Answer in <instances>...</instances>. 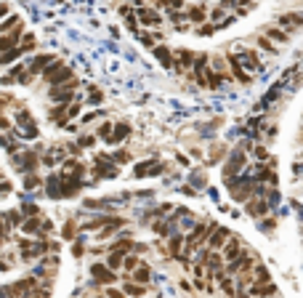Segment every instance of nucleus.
<instances>
[{
    "mask_svg": "<svg viewBox=\"0 0 303 298\" xmlns=\"http://www.w3.org/2000/svg\"><path fill=\"white\" fill-rule=\"evenodd\" d=\"M53 62H56V56H53V53H38V56H32L29 62H27V69H29L35 77H38V75H43Z\"/></svg>",
    "mask_w": 303,
    "mask_h": 298,
    "instance_id": "7",
    "label": "nucleus"
},
{
    "mask_svg": "<svg viewBox=\"0 0 303 298\" xmlns=\"http://www.w3.org/2000/svg\"><path fill=\"white\" fill-rule=\"evenodd\" d=\"M107 298H128V295H125V290H114V288H109V290H107Z\"/></svg>",
    "mask_w": 303,
    "mask_h": 298,
    "instance_id": "47",
    "label": "nucleus"
},
{
    "mask_svg": "<svg viewBox=\"0 0 303 298\" xmlns=\"http://www.w3.org/2000/svg\"><path fill=\"white\" fill-rule=\"evenodd\" d=\"M6 221H8V226L14 229V226H21L27 219H24V210H6Z\"/></svg>",
    "mask_w": 303,
    "mask_h": 298,
    "instance_id": "29",
    "label": "nucleus"
},
{
    "mask_svg": "<svg viewBox=\"0 0 303 298\" xmlns=\"http://www.w3.org/2000/svg\"><path fill=\"white\" fill-rule=\"evenodd\" d=\"M27 72V62L24 64H16V67H11L8 72L0 77V86H14V83H19L21 80V75Z\"/></svg>",
    "mask_w": 303,
    "mask_h": 298,
    "instance_id": "16",
    "label": "nucleus"
},
{
    "mask_svg": "<svg viewBox=\"0 0 303 298\" xmlns=\"http://www.w3.org/2000/svg\"><path fill=\"white\" fill-rule=\"evenodd\" d=\"M43 162H45V165H53L56 160H53V154H45V157H43Z\"/></svg>",
    "mask_w": 303,
    "mask_h": 298,
    "instance_id": "56",
    "label": "nucleus"
},
{
    "mask_svg": "<svg viewBox=\"0 0 303 298\" xmlns=\"http://www.w3.org/2000/svg\"><path fill=\"white\" fill-rule=\"evenodd\" d=\"M136 14H138V21H141L144 27H160L162 24L157 6H141V8H136Z\"/></svg>",
    "mask_w": 303,
    "mask_h": 298,
    "instance_id": "6",
    "label": "nucleus"
},
{
    "mask_svg": "<svg viewBox=\"0 0 303 298\" xmlns=\"http://www.w3.org/2000/svg\"><path fill=\"white\" fill-rule=\"evenodd\" d=\"M237 56H239V62H242V67L248 69V72H261V69H263V62H261V56L255 53V51H250V48H239Z\"/></svg>",
    "mask_w": 303,
    "mask_h": 298,
    "instance_id": "9",
    "label": "nucleus"
},
{
    "mask_svg": "<svg viewBox=\"0 0 303 298\" xmlns=\"http://www.w3.org/2000/svg\"><path fill=\"white\" fill-rule=\"evenodd\" d=\"M192 181H194V184H205V178H202L200 173H194V176H192Z\"/></svg>",
    "mask_w": 303,
    "mask_h": 298,
    "instance_id": "55",
    "label": "nucleus"
},
{
    "mask_svg": "<svg viewBox=\"0 0 303 298\" xmlns=\"http://www.w3.org/2000/svg\"><path fill=\"white\" fill-rule=\"evenodd\" d=\"M263 35H269V38H271L274 43H282V45H285V43H290V32H287V30H282L279 24H277V27H274V24L263 27Z\"/></svg>",
    "mask_w": 303,
    "mask_h": 298,
    "instance_id": "20",
    "label": "nucleus"
},
{
    "mask_svg": "<svg viewBox=\"0 0 303 298\" xmlns=\"http://www.w3.org/2000/svg\"><path fill=\"white\" fill-rule=\"evenodd\" d=\"M245 213L253 219H263L266 213H269V200H263V195H255L245 202Z\"/></svg>",
    "mask_w": 303,
    "mask_h": 298,
    "instance_id": "3",
    "label": "nucleus"
},
{
    "mask_svg": "<svg viewBox=\"0 0 303 298\" xmlns=\"http://www.w3.org/2000/svg\"><path fill=\"white\" fill-rule=\"evenodd\" d=\"M253 277H255V282L258 285H263V282H271V274H269V269H266L263 264H255V269H253ZM253 282V285H255Z\"/></svg>",
    "mask_w": 303,
    "mask_h": 298,
    "instance_id": "30",
    "label": "nucleus"
},
{
    "mask_svg": "<svg viewBox=\"0 0 303 298\" xmlns=\"http://www.w3.org/2000/svg\"><path fill=\"white\" fill-rule=\"evenodd\" d=\"M75 234H77V224H75V219H69L62 229V237L64 240H75Z\"/></svg>",
    "mask_w": 303,
    "mask_h": 298,
    "instance_id": "35",
    "label": "nucleus"
},
{
    "mask_svg": "<svg viewBox=\"0 0 303 298\" xmlns=\"http://www.w3.org/2000/svg\"><path fill=\"white\" fill-rule=\"evenodd\" d=\"M224 19H226V8H224V6L213 8V14H210V21H216V24H218V21H224Z\"/></svg>",
    "mask_w": 303,
    "mask_h": 298,
    "instance_id": "41",
    "label": "nucleus"
},
{
    "mask_svg": "<svg viewBox=\"0 0 303 298\" xmlns=\"http://www.w3.org/2000/svg\"><path fill=\"white\" fill-rule=\"evenodd\" d=\"M19 45H21L24 51H32V48H35V35H32V32H24V35H21V43H19Z\"/></svg>",
    "mask_w": 303,
    "mask_h": 298,
    "instance_id": "38",
    "label": "nucleus"
},
{
    "mask_svg": "<svg viewBox=\"0 0 303 298\" xmlns=\"http://www.w3.org/2000/svg\"><path fill=\"white\" fill-rule=\"evenodd\" d=\"M138 264H141V258L136 256V250H131V253H125V261H123V269H125V272H133Z\"/></svg>",
    "mask_w": 303,
    "mask_h": 298,
    "instance_id": "32",
    "label": "nucleus"
},
{
    "mask_svg": "<svg viewBox=\"0 0 303 298\" xmlns=\"http://www.w3.org/2000/svg\"><path fill=\"white\" fill-rule=\"evenodd\" d=\"M8 195H11V184H8V181H3V184H0V200L8 197Z\"/></svg>",
    "mask_w": 303,
    "mask_h": 298,
    "instance_id": "48",
    "label": "nucleus"
},
{
    "mask_svg": "<svg viewBox=\"0 0 303 298\" xmlns=\"http://www.w3.org/2000/svg\"><path fill=\"white\" fill-rule=\"evenodd\" d=\"M96 139H99V136H90V133H85V136H80V139H77V144L83 147V149H88V147H93V141H96Z\"/></svg>",
    "mask_w": 303,
    "mask_h": 298,
    "instance_id": "44",
    "label": "nucleus"
},
{
    "mask_svg": "<svg viewBox=\"0 0 303 298\" xmlns=\"http://www.w3.org/2000/svg\"><path fill=\"white\" fill-rule=\"evenodd\" d=\"M293 176H295V178L303 176V162H293Z\"/></svg>",
    "mask_w": 303,
    "mask_h": 298,
    "instance_id": "49",
    "label": "nucleus"
},
{
    "mask_svg": "<svg viewBox=\"0 0 303 298\" xmlns=\"http://www.w3.org/2000/svg\"><path fill=\"white\" fill-rule=\"evenodd\" d=\"M90 101H101V93H99L96 88H93V91H90Z\"/></svg>",
    "mask_w": 303,
    "mask_h": 298,
    "instance_id": "53",
    "label": "nucleus"
},
{
    "mask_svg": "<svg viewBox=\"0 0 303 298\" xmlns=\"http://www.w3.org/2000/svg\"><path fill=\"white\" fill-rule=\"evenodd\" d=\"M298 3H303V0H298Z\"/></svg>",
    "mask_w": 303,
    "mask_h": 298,
    "instance_id": "58",
    "label": "nucleus"
},
{
    "mask_svg": "<svg viewBox=\"0 0 303 298\" xmlns=\"http://www.w3.org/2000/svg\"><path fill=\"white\" fill-rule=\"evenodd\" d=\"M112 133H114V125H112V123H101V125L96 128V136H99V139H104V141H109V139H112Z\"/></svg>",
    "mask_w": 303,
    "mask_h": 298,
    "instance_id": "34",
    "label": "nucleus"
},
{
    "mask_svg": "<svg viewBox=\"0 0 303 298\" xmlns=\"http://www.w3.org/2000/svg\"><path fill=\"white\" fill-rule=\"evenodd\" d=\"M96 298H104V295H96Z\"/></svg>",
    "mask_w": 303,
    "mask_h": 298,
    "instance_id": "57",
    "label": "nucleus"
},
{
    "mask_svg": "<svg viewBox=\"0 0 303 298\" xmlns=\"http://www.w3.org/2000/svg\"><path fill=\"white\" fill-rule=\"evenodd\" d=\"M186 16H189V21H194V24H202V21H207V8H205V3L189 6V8H186Z\"/></svg>",
    "mask_w": 303,
    "mask_h": 298,
    "instance_id": "19",
    "label": "nucleus"
},
{
    "mask_svg": "<svg viewBox=\"0 0 303 298\" xmlns=\"http://www.w3.org/2000/svg\"><path fill=\"white\" fill-rule=\"evenodd\" d=\"M250 298H271V295H277V285L274 282H263V285H250Z\"/></svg>",
    "mask_w": 303,
    "mask_h": 298,
    "instance_id": "14",
    "label": "nucleus"
},
{
    "mask_svg": "<svg viewBox=\"0 0 303 298\" xmlns=\"http://www.w3.org/2000/svg\"><path fill=\"white\" fill-rule=\"evenodd\" d=\"M0 130H11V123H8V117L0 115Z\"/></svg>",
    "mask_w": 303,
    "mask_h": 298,
    "instance_id": "50",
    "label": "nucleus"
},
{
    "mask_svg": "<svg viewBox=\"0 0 303 298\" xmlns=\"http://www.w3.org/2000/svg\"><path fill=\"white\" fill-rule=\"evenodd\" d=\"M133 250H136V253H146V250H149V245H141V242H136V248H133Z\"/></svg>",
    "mask_w": 303,
    "mask_h": 298,
    "instance_id": "52",
    "label": "nucleus"
},
{
    "mask_svg": "<svg viewBox=\"0 0 303 298\" xmlns=\"http://www.w3.org/2000/svg\"><path fill=\"white\" fill-rule=\"evenodd\" d=\"M186 242V234H173L170 237V240H168V253H170V258H181V253H184V250H181V245Z\"/></svg>",
    "mask_w": 303,
    "mask_h": 298,
    "instance_id": "22",
    "label": "nucleus"
},
{
    "mask_svg": "<svg viewBox=\"0 0 303 298\" xmlns=\"http://www.w3.org/2000/svg\"><path fill=\"white\" fill-rule=\"evenodd\" d=\"M226 62H229V67H231V75H234V77L242 83V86H250V83H253V75L242 67L239 56H237V53H226Z\"/></svg>",
    "mask_w": 303,
    "mask_h": 298,
    "instance_id": "8",
    "label": "nucleus"
},
{
    "mask_svg": "<svg viewBox=\"0 0 303 298\" xmlns=\"http://www.w3.org/2000/svg\"><path fill=\"white\" fill-rule=\"evenodd\" d=\"M90 277L96 280L99 285H114V282H117V272L109 269L107 264H93L90 266Z\"/></svg>",
    "mask_w": 303,
    "mask_h": 298,
    "instance_id": "5",
    "label": "nucleus"
},
{
    "mask_svg": "<svg viewBox=\"0 0 303 298\" xmlns=\"http://www.w3.org/2000/svg\"><path fill=\"white\" fill-rule=\"evenodd\" d=\"M21 53H27L21 45H16V48H11V51H6V53H0V67H8L11 62H19Z\"/></svg>",
    "mask_w": 303,
    "mask_h": 298,
    "instance_id": "25",
    "label": "nucleus"
},
{
    "mask_svg": "<svg viewBox=\"0 0 303 298\" xmlns=\"http://www.w3.org/2000/svg\"><path fill=\"white\" fill-rule=\"evenodd\" d=\"M123 261H125L123 250H109V256H107V266H109V269L120 272V269H123Z\"/></svg>",
    "mask_w": 303,
    "mask_h": 298,
    "instance_id": "27",
    "label": "nucleus"
},
{
    "mask_svg": "<svg viewBox=\"0 0 303 298\" xmlns=\"http://www.w3.org/2000/svg\"><path fill=\"white\" fill-rule=\"evenodd\" d=\"M271 43H274V40L269 38V35H263V32L258 35V38H255V45H258V48H263L266 53H271V56H277V53H279V48H277V45H271Z\"/></svg>",
    "mask_w": 303,
    "mask_h": 298,
    "instance_id": "26",
    "label": "nucleus"
},
{
    "mask_svg": "<svg viewBox=\"0 0 303 298\" xmlns=\"http://www.w3.org/2000/svg\"><path fill=\"white\" fill-rule=\"evenodd\" d=\"M112 160L117 162V165H120V162L125 165V162H131V152H128V149H117V152H114V157H112Z\"/></svg>",
    "mask_w": 303,
    "mask_h": 298,
    "instance_id": "40",
    "label": "nucleus"
},
{
    "mask_svg": "<svg viewBox=\"0 0 303 298\" xmlns=\"http://www.w3.org/2000/svg\"><path fill=\"white\" fill-rule=\"evenodd\" d=\"M229 237H231V232L226 229V226H216L213 234L207 237V248H210V250H221V248L229 242Z\"/></svg>",
    "mask_w": 303,
    "mask_h": 298,
    "instance_id": "12",
    "label": "nucleus"
},
{
    "mask_svg": "<svg viewBox=\"0 0 303 298\" xmlns=\"http://www.w3.org/2000/svg\"><path fill=\"white\" fill-rule=\"evenodd\" d=\"M6 16H8V6L0 3V19H6Z\"/></svg>",
    "mask_w": 303,
    "mask_h": 298,
    "instance_id": "54",
    "label": "nucleus"
},
{
    "mask_svg": "<svg viewBox=\"0 0 303 298\" xmlns=\"http://www.w3.org/2000/svg\"><path fill=\"white\" fill-rule=\"evenodd\" d=\"M242 250H245L242 240H239V237H237V234H231V237H229V242H226L224 248H221V253H224V258H226V264H229V261H237V258L242 256Z\"/></svg>",
    "mask_w": 303,
    "mask_h": 298,
    "instance_id": "11",
    "label": "nucleus"
},
{
    "mask_svg": "<svg viewBox=\"0 0 303 298\" xmlns=\"http://www.w3.org/2000/svg\"><path fill=\"white\" fill-rule=\"evenodd\" d=\"M152 51H155V59H157L162 67L170 69L173 64H176V51H170L168 45H157V48H152Z\"/></svg>",
    "mask_w": 303,
    "mask_h": 298,
    "instance_id": "15",
    "label": "nucleus"
},
{
    "mask_svg": "<svg viewBox=\"0 0 303 298\" xmlns=\"http://www.w3.org/2000/svg\"><path fill=\"white\" fill-rule=\"evenodd\" d=\"M72 253H75L77 258H83V253H85V245H83V242H75V245H72Z\"/></svg>",
    "mask_w": 303,
    "mask_h": 298,
    "instance_id": "46",
    "label": "nucleus"
},
{
    "mask_svg": "<svg viewBox=\"0 0 303 298\" xmlns=\"http://www.w3.org/2000/svg\"><path fill=\"white\" fill-rule=\"evenodd\" d=\"M242 168H245V149L239 147V149H234V152L229 154V160H226V165H224V181L239 176Z\"/></svg>",
    "mask_w": 303,
    "mask_h": 298,
    "instance_id": "2",
    "label": "nucleus"
},
{
    "mask_svg": "<svg viewBox=\"0 0 303 298\" xmlns=\"http://www.w3.org/2000/svg\"><path fill=\"white\" fill-rule=\"evenodd\" d=\"M216 30H218V24H200V27H197V35L205 38V35H213Z\"/></svg>",
    "mask_w": 303,
    "mask_h": 298,
    "instance_id": "43",
    "label": "nucleus"
},
{
    "mask_svg": "<svg viewBox=\"0 0 303 298\" xmlns=\"http://www.w3.org/2000/svg\"><path fill=\"white\" fill-rule=\"evenodd\" d=\"M128 136H131V125H128V123H117V125H114L112 139H109V144H123Z\"/></svg>",
    "mask_w": 303,
    "mask_h": 298,
    "instance_id": "24",
    "label": "nucleus"
},
{
    "mask_svg": "<svg viewBox=\"0 0 303 298\" xmlns=\"http://www.w3.org/2000/svg\"><path fill=\"white\" fill-rule=\"evenodd\" d=\"M152 229H155L162 240H165V237H170V232H168V224H162V221H157V224H152Z\"/></svg>",
    "mask_w": 303,
    "mask_h": 298,
    "instance_id": "42",
    "label": "nucleus"
},
{
    "mask_svg": "<svg viewBox=\"0 0 303 298\" xmlns=\"http://www.w3.org/2000/svg\"><path fill=\"white\" fill-rule=\"evenodd\" d=\"M40 184H43V178L38 176V171L24 176V189H35V186H40Z\"/></svg>",
    "mask_w": 303,
    "mask_h": 298,
    "instance_id": "36",
    "label": "nucleus"
},
{
    "mask_svg": "<svg viewBox=\"0 0 303 298\" xmlns=\"http://www.w3.org/2000/svg\"><path fill=\"white\" fill-rule=\"evenodd\" d=\"M131 280H136V282H141V285H146L149 280H152V266L149 264H138L136 269H133V274H131Z\"/></svg>",
    "mask_w": 303,
    "mask_h": 298,
    "instance_id": "23",
    "label": "nucleus"
},
{
    "mask_svg": "<svg viewBox=\"0 0 303 298\" xmlns=\"http://www.w3.org/2000/svg\"><path fill=\"white\" fill-rule=\"evenodd\" d=\"M16 125H24V128H29L32 125V115H29V110H16Z\"/></svg>",
    "mask_w": 303,
    "mask_h": 298,
    "instance_id": "33",
    "label": "nucleus"
},
{
    "mask_svg": "<svg viewBox=\"0 0 303 298\" xmlns=\"http://www.w3.org/2000/svg\"><path fill=\"white\" fill-rule=\"evenodd\" d=\"M253 154L258 157L261 162H266V160H271V154H269V149H266L263 144H258V147H253Z\"/></svg>",
    "mask_w": 303,
    "mask_h": 298,
    "instance_id": "39",
    "label": "nucleus"
},
{
    "mask_svg": "<svg viewBox=\"0 0 303 298\" xmlns=\"http://www.w3.org/2000/svg\"><path fill=\"white\" fill-rule=\"evenodd\" d=\"M21 35H24V24H19L14 32L0 35V53H6V51H11V48H16V45L21 43Z\"/></svg>",
    "mask_w": 303,
    "mask_h": 298,
    "instance_id": "10",
    "label": "nucleus"
},
{
    "mask_svg": "<svg viewBox=\"0 0 303 298\" xmlns=\"http://www.w3.org/2000/svg\"><path fill=\"white\" fill-rule=\"evenodd\" d=\"M221 6H224V8H234V6H239V0H221Z\"/></svg>",
    "mask_w": 303,
    "mask_h": 298,
    "instance_id": "51",
    "label": "nucleus"
},
{
    "mask_svg": "<svg viewBox=\"0 0 303 298\" xmlns=\"http://www.w3.org/2000/svg\"><path fill=\"white\" fill-rule=\"evenodd\" d=\"M45 195H48L51 200H62V178H59V173L48 176V181H45Z\"/></svg>",
    "mask_w": 303,
    "mask_h": 298,
    "instance_id": "17",
    "label": "nucleus"
},
{
    "mask_svg": "<svg viewBox=\"0 0 303 298\" xmlns=\"http://www.w3.org/2000/svg\"><path fill=\"white\" fill-rule=\"evenodd\" d=\"M277 24L282 27V30H287L290 35H293L295 30H300V27H303V11H287V14L277 16Z\"/></svg>",
    "mask_w": 303,
    "mask_h": 298,
    "instance_id": "4",
    "label": "nucleus"
},
{
    "mask_svg": "<svg viewBox=\"0 0 303 298\" xmlns=\"http://www.w3.org/2000/svg\"><path fill=\"white\" fill-rule=\"evenodd\" d=\"M43 77H45V83H48V86H64V83L75 80V77H72V67L62 64L59 59H56V62H53L48 69H45Z\"/></svg>",
    "mask_w": 303,
    "mask_h": 298,
    "instance_id": "1",
    "label": "nucleus"
},
{
    "mask_svg": "<svg viewBox=\"0 0 303 298\" xmlns=\"http://www.w3.org/2000/svg\"><path fill=\"white\" fill-rule=\"evenodd\" d=\"M155 160H144V162H136V168H133V176L136 178H141V176H149L152 173V168H155Z\"/></svg>",
    "mask_w": 303,
    "mask_h": 298,
    "instance_id": "31",
    "label": "nucleus"
},
{
    "mask_svg": "<svg viewBox=\"0 0 303 298\" xmlns=\"http://www.w3.org/2000/svg\"><path fill=\"white\" fill-rule=\"evenodd\" d=\"M141 43L146 45V48H155V38H152V35H146V32H141Z\"/></svg>",
    "mask_w": 303,
    "mask_h": 298,
    "instance_id": "45",
    "label": "nucleus"
},
{
    "mask_svg": "<svg viewBox=\"0 0 303 298\" xmlns=\"http://www.w3.org/2000/svg\"><path fill=\"white\" fill-rule=\"evenodd\" d=\"M48 117L56 123V125H64L67 120H69V104H56V106H51V112H48Z\"/></svg>",
    "mask_w": 303,
    "mask_h": 298,
    "instance_id": "18",
    "label": "nucleus"
},
{
    "mask_svg": "<svg viewBox=\"0 0 303 298\" xmlns=\"http://www.w3.org/2000/svg\"><path fill=\"white\" fill-rule=\"evenodd\" d=\"M19 24H24V21H21V16H19V14H11V16H6L3 21H0V32H14Z\"/></svg>",
    "mask_w": 303,
    "mask_h": 298,
    "instance_id": "28",
    "label": "nucleus"
},
{
    "mask_svg": "<svg viewBox=\"0 0 303 298\" xmlns=\"http://www.w3.org/2000/svg\"><path fill=\"white\" fill-rule=\"evenodd\" d=\"M123 290H125V295H131V298H141L146 293V285L136 282V280H123Z\"/></svg>",
    "mask_w": 303,
    "mask_h": 298,
    "instance_id": "21",
    "label": "nucleus"
},
{
    "mask_svg": "<svg viewBox=\"0 0 303 298\" xmlns=\"http://www.w3.org/2000/svg\"><path fill=\"white\" fill-rule=\"evenodd\" d=\"M21 210H24V216H27V219H32V216H43V210L35 205V202H24V205H21Z\"/></svg>",
    "mask_w": 303,
    "mask_h": 298,
    "instance_id": "37",
    "label": "nucleus"
},
{
    "mask_svg": "<svg viewBox=\"0 0 303 298\" xmlns=\"http://www.w3.org/2000/svg\"><path fill=\"white\" fill-rule=\"evenodd\" d=\"M194 62H197V53H192V51H186V48H178L176 51V67L178 72H186V69H194Z\"/></svg>",
    "mask_w": 303,
    "mask_h": 298,
    "instance_id": "13",
    "label": "nucleus"
}]
</instances>
